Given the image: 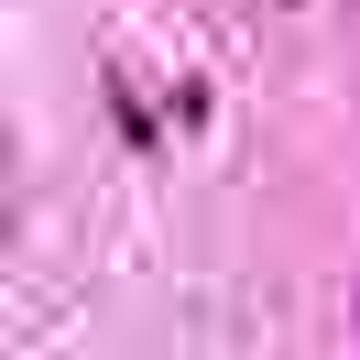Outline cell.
Returning a JSON list of instances; mask_svg holds the SVG:
<instances>
[{
  "instance_id": "cell-1",
  "label": "cell",
  "mask_w": 360,
  "mask_h": 360,
  "mask_svg": "<svg viewBox=\"0 0 360 360\" xmlns=\"http://www.w3.org/2000/svg\"><path fill=\"white\" fill-rule=\"evenodd\" d=\"M110 131L131 142V153H153V142H164V120H153V110L131 98V77H110Z\"/></svg>"
},
{
  "instance_id": "cell-2",
  "label": "cell",
  "mask_w": 360,
  "mask_h": 360,
  "mask_svg": "<svg viewBox=\"0 0 360 360\" xmlns=\"http://www.w3.org/2000/svg\"><path fill=\"white\" fill-rule=\"evenodd\" d=\"M349 316H360V295H349Z\"/></svg>"
}]
</instances>
